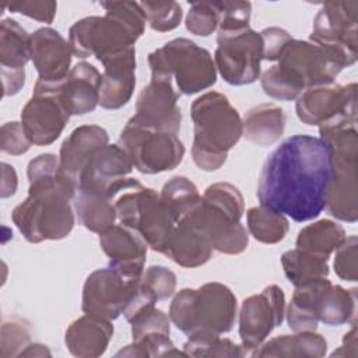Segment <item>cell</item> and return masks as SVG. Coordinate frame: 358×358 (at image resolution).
<instances>
[{
  "label": "cell",
  "instance_id": "obj_19",
  "mask_svg": "<svg viewBox=\"0 0 358 358\" xmlns=\"http://www.w3.org/2000/svg\"><path fill=\"white\" fill-rule=\"evenodd\" d=\"M31 60V35L11 18L0 22V70L3 95L20 92L25 84V66Z\"/></svg>",
  "mask_w": 358,
  "mask_h": 358
},
{
  "label": "cell",
  "instance_id": "obj_32",
  "mask_svg": "<svg viewBox=\"0 0 358 358\" xmlns=\"http://www.w3.org/2000/svg\"><path fill=\"white\" fill-rule=\"evenodd\" d=\"M327 278L316 280L295 287L292 298L287 306L285 316L292 331H315L319 323L317 298Z\"/></svg>",
  "mask_w": 358,
  "mask_h": 358
},
{
  "label": "cell",
  "instance_id": "obj_47",
  "mask_svg": "<svg viewBox=\"0 0 358 358\" xmlns=\"http://www.w3.org/2000/svg\"><path fill=\"white\" fill-rule=\"evenodd\" d=\"M17 186H18V178H17L15 169L11 165L3 162L1 164V189H0V196L3 199L13 196L15 193V190H17Z\"/></svg>",
  "mask_w": 358,
  "mask_h": 358
},
{
  "label": "cell",
  "instance_id": "obj_2",
  "mask_svg": "<svg viewBox=\"0 0 358 358\" xmlns=\"http://www.w3.org/2000/svg\"><path fill=\"white\" fill-rule=\"evenodd\" d=\"M28 196L14 207L11 220L31 243L59 241L70 235L76 224L71 201L77 185L59 169V157L46 152L27 166Z\"/></svg>",
  "mask_w": 358,
  "mask_h": 358
},
{
  "label": "cell",
  "instance_id": "obj_4",
  "mask_svg": "<svg viewBox=\"0 0 358 358\" xmlns=\"http://www.w3.org/2000/svg\"><path fill=\"white\" fill-rule=\"evenodd\" d=\"M343 63L329 50L310 41L291 39L278 63L260 76L266 95L280 101H294L305 90L334 83Z\"/></svg>",
  "mask_w": 358,
  "mask_h": 358
},
{
  "label": "cell",
  "instance_id": "obj_31",
  "mask_svg": "<svg viewBox=\"0 0 358 358\" xmlns=\"http://www.w3.org/2000/svg\"><path fill=\"white\" fill-rule=\"evenodd\" d=\"M357 288L345 289L329 280L319 292L317 317L326 326L355 324Z\"/></svg>",
  "mask_w": 358,
  "mask_h": 358
},
{
  "label": "cell",
  "instance_id": "obj_49",
  "mask_svg": "<svg viewBox=\"0 0 358 358\" xmlns=\"http://www.w3.org/2000/svg\"><path fill=\"white\" fill-rule=\"evenodd\" d=\"M50 351L48 350L46 345L39 344V343H34L29 344L21 354L20 357H50Z\"/></svg>",
  "mask_w": 358,
  "mask_h": 358
},
{
  "label": "cell",
  "instance_id": "obj_25",
  "mask_svg": "<svg viewBox=\"0 0 358 358\" xmlns=\"http://www.w3.org/2000/svg\"><path fill=\"white\" fill-rule=\"evenodd\" d=\"M213 250L204 231L190 215H186L176 224L164 255L182 267L194 268L206 264L211 259Z\"/></svg>",
  "mask_w": 358,
  "mask_h": 358
},
{
  "label": "cell",
  "instance_id": "obj_37",
  "mask_svg": "<svg viewBox=\"0 0 358 358\" xmlns=\"http://www.w3.org/2000/svg\"><path fill=\"white\" fill-rule=\"evenodd\" d=\"M187 357H245L242 345L220 336L189 337L183 344Z\"/></svg>",
  "mask_w": 358,
  "mask_h": 358
},
{
  "label": "cell",
  "instance_id": "obj_3",
  "mask_svg": "<svg viewBox=\"0 0 358 358\" xmlns=\"http://www.w3.org/2000/svg\"><path fill=\"white\" fill-rule=\"evenodd\" d=\"M105 15H91L74 22L69 31L73 53L80 59L108 56L133 48L145 29V13L137 1H102Z\"/></svg>",
  "mask_w": 358,
  "mask_h": 358
},
{
  "label": "cell",
  "instance_id": "obj_24",
  "mask_svg": "<svg viewBox=\"0 0 358 358\" xmlns=\"http://www.w3.org/2000/svg\"><path fill=\"white\" fill-rule=\"evenodd\" d=\"M52 85L70 116L91 113L99 105L101 73L91 63H77L63 81Z\"/></svg>",
  "mask_w": 358,
  "mask_h": 358
},
{
  "label": "cell",
  "instance_id": "obj_35",
  "mask_svg": "<svg viewBox=\"0 0 358 358\" xmlns=\"http://www.w3.org/2000/svg\"><path fill=\"white\" fill-rule=\"evenodd\" d=\"M246 227L256 241L274 245L285 238L289 229V222L285 215L259 206L250 207L246 211Z\"/></svg>",
  "mask_w": 358,
  "mask_h": 358
},
{
  "label": "cell",
  "instance_id": "obj_29",
  "mask_svg": "<svg viewBox=\"0 0 358 358\" xmlns=\"http://www.w3.org/2000/svg\"><path fill=\"white\" fill-rule=\"evenodd\" d=\"M74 210L80 224L95 234L106 231L117 221L109 187L106 190L78 189L74 199Z\"/></svg>",
  "mask_w": 358,
  "mask_h": 358
},
{
  "label": "cell",
  "instance_id": "obj_15",
  "mask_svg": "<svg viewBox=\"0 0 358 358\" xmlns=\"http://www.w3.org/2000/svg\"><path fill=\"white\" fill-rule=\"evenodd\" d=\"M70 115L55 85L36 81L32 96L21 110V123L34 145H49L64 130Z\"/></svg>",
  "mask_w": 358,
  "mask_h": 358
},
{
  "label": "cell",
  "instance_id": "obj_13",
  "mask_svg": "<svg viewBox=\"0 0 358 358\" xmlns=\"http://www.w3.org/2000/svg\"><path fill=\"white\" fill-rule=\"evenodd\" d=\"M284 316L285 295L278 285H267L242 302L238 331L246 355H252L266 341L268 334L282 323Z\"/></svg>",
  "mask_w": 358,
  "mask_h": 358
},
{
  "label": "cell",
  "instance_id": "obj_26",
  "mask_svg": "<svg viewBox=\"0 0 358 358\" xmlns=\"http://www.w3.org/2000/svg\"><path fill=\"white\" fill-rule=\"evenodd\" d=\"M112 337V320L84 315L70 323L64 333V343L74 357L96 358L105 354Z\"/></svg>",
  "mask_w": 358,
  "mask_h": 358
},
{
  "label": "cell",
  "instance_id": "obj_10",
  "mask_svg": "<svg viewBox=\"0 0 358 358\" xmlns=\"http://www.w3.org/2000/svg\"><path fill=\"white\" fill-rule=\"evenodd\" d=\"M310 42L333 53L344 67L358 56V1H326L313 20Z\"/></svg>",
  "mask_w": 358,
  "mask_h": 358
},
{
  "label": "cell",
  "instance_id": "obj_41",
  "mask_svg": "<svg viewBox=\"0 0 358 358\" xmlns=\"http://www.w3.org/2000/svg\"><path fill=\"white\" fill-rule=\"evenodd\" d=\"M141 285L157 299H168L176 289V274L165 266H150L141 275Z\"/></svg>",
  "mask_w": 358,
  "mask_h": 358
},
{
  "label": "cell",
  "instance_id": "obj_21",
  "mask_svg": "<svg viewBox=\"0 0 358 358\" xmlns=\"http://www.w3.org/2000/svg\"><path fill=\"white\" fill-rule=\"evenodd\" d=\"M73 49L56 29L42 27L31 34V60L38 71V80L45 84L63 81L70 69Z\"/></svg>",
  "mask_w": 358,
  "mask_h": 358
},
{
  "label": "cell",
  "instance_id": "obj_43",
  "mask_svg": "<svg viewBox=\"0 0 358 358\" xmlns=\"http://www.w3.org/2000/svg\"><path fill=\"white\" fill-rule=\"evenodd\" d=\"M357 248L358 239L355 235L347 236L344 242L334 250V273L344 281H357L358 266H357Z\"/></svg>",
  "mask_w": 358,
  "mask_h": 358
},
{
  "label": "cell",
  "instance_id": "obj_20",
  "mask_svg": "<svg viewBox=\"0 0 358 358\" xmlns=\"http://www.w3.org/2000/svg\"><path fill=\"white\" fill-rule=\"evenodd\" d=\"M99 245L109 259V267L127 278L143 275L148 245L134 228L115 224L99 234Z\"/></svg>",
  "mask_w": 358,
  "mask_h": 358
},
{
  "label": "cell",
  "instance_id": "obj_38",
  "mask_svg": "<svg viewBox=\"0 0 358 358\" xmlns=\"http://www.w3.org/2000/svg\"><path fill=\"white\" fill-rule=\"evenodd\" d=\"M31 344V326L20 317L4 320L0 330V357H20Z\"/></svg>",
  "mask_w": 358,
  "mask_h": 358
},
{
  "label": "cell",
  "instance_id": "obj_36",
  "mask_svg": "<svg viewBox=\"0 0 358 358\" xmlns=\"http://www.w3.org/2000/svg\"><path fill=\"white\" fill-rule=\"evenodd\" d=\"M159 194L173 214L176 222L192 213L201 200L197 186L186 176H173L169 179Z\"/></svg>",
  "mask_w": 358,
  "mask_h": 358
},
{
  "label": "cell",
  "instance_id": "obj_17",
  "mask_svg": "<svg viewBox=\"0 0 358 358\" xmlns=\"http://www.w3.org/2000/svg\"><path fill=\"white\" fill-rule=\"evenodd\" d=\"M169 315L158 308H150L131 322V344L116 352V357H171L186 355L175 350L169 337ZM187 357V355H186Z\"/></svg>",
  "mask_w": 358,
  "mask_h": 358
},
{
  "label": "cell",
  "instance_id": "obj_27",
  "mask_svg": "<svg viewBox=\"0 0 358 358\" xmlns=\"http://www.w3.org/2000/svg\"><path fill=\"white\" fill-rule=\"evenodd\" d=\"M131 171L133 164L124 150L119 144H106L81 172L78 189L106 190L113 182L129 176Z\"/></svg>",
  "mask_w": 358,
  "mask_h": 358
},
{
  "label": "cell",
  "instance_id": "obj_9",
  "mask_svg": "<svg viewBox=\"0 0 358 358\" xmlns=\"http://www.w3.org/2000/svg\"><path fill=\"white\" fill-rule=\"evenodd\" d=\"M117 144L130 158L133 168L145 175L172 171L185 155V145L176 134L144 127L130 120L123 127Z\"/></svg>",
  "mask_w": 358,
  "mask_h": 358
},
{
  "label": "cell",
  "instance_id": "obj_23",
  "mask_svg": "<svg viewBox=\"0 0 358 358\" xmlns=\"http://www.w3.org/2000/svg\"><path fill=\"white\" fill-rule=\"evenodd\" d=\"M106 144H109L108 131L98 124H83L76 127L62 143L59 152V169L77 185L78 178L91 158Z\"/></svg>",
  "mask_w": 358,
  "mask_h": 358
},
{
  "label": "cell",
  "instance_id": "obj_5",
  "mask_svg": "<svg viewBox=\"0 0 358 358\" xmlns=\"http://www.w3.org/2000/svg\"><path fill=\"white\" fill-rule=\"evenodd\" d=\"M193 120V162L206 172L220 169L242 137V119L228 96L208 91L196 98L190 106Z\"/></svg>",
  "mask_w": 358,
  "mask_h": 358
},
{
  "label": "cell",
  "instance_id": "obj_34",
  "mask_svg": "<svg viewBox=\"0 0 358 358\" xmlns=\"http://www.w3.org/2000/svg\"><path fill=\"white\" fill-rule=\"evenodd\" d=\"M347 238L344 228L336 221L323 218L303 227L296 236V248L330 257Z\"/></svg>",
  "mask_w": 358,
  "mask_h": 358
},
{
  "label": "cell",
  "instance_id": "obj_22",
  "mask_svg": "<svg viewBox=\"0 0 358 358\" xmlns=\"http://www.w3.org/2000/svg\"><path fill=\"white\" fill-rule=\"evenodd\" d=\"M99 105L103 109L116 110L124 106L136 88V48H129L101 60Z\"/></svg>",
  "mask_w": 358,
  "mask_h": 358
},
{
  "label": "cell",
  "instance_id": "obj_42",
  "mask_svg": "<svg viewBox=\"0 0 358 358\" xmlns=\"http://www.w3.org/2000/svg\"><path fill=\"white\" fill-rule=\"evenodd\" d=\"M220 25L218 31H239L249 28L252 4L249 1H215Z\"/></svg>",
  "mask_w": 358,
  "mask_h": 358
},
{
  "label": "cell",
  "instance_id": "obj_39",
  "mask_svg": "<svg viewBox=\"0 0 358 358\" xmlns=\"http://www.w3.org/2000/svg\"><path fill=\"white\" fill-rule=\"evenodd\" d=\"M148 25L157 32H168L179 27L183 11L176 1H143L140 3Z\"/></svg>",
  "mask_w": 358,
  "mask_h": 358
},
{
  "label": "cell",
  "instance_id": "obj_33",
  "mask_svg": "<svg viewBox=\"0 0 358 358\" xmlns=\"http://www.w3.org/2000/svg\"><path fill=\"white\" fill-rule=\"evenodd\" d=\"M329 257L295 248L281 256V266L294 287L329 277Z\"/></svg>",
  "mask_w": 358,
  "mask_h": 358
},
{
  "label": "cell",
  "instance_id": "obj_12",
  "mask_svg": "<svg viewBox=\"0 0 358 358\" xmlns=\"http://www.w3.org/2000/svg\"><path fill=\"white\" fill-rule=\"evenodd\" d=\"M295 110L308 126L357 124V84L330 83L308 88L296 98Z\"/></svg>",
  "mask_w": 358,
  "mask_h": 358
},
{
  "label": "cell",
  "instance_id": "obj_30",
  "mask_svg": "<svg viewBox=\"0 0 358 358\" xmlns=\"http://www.w3.org/2000/svg\"><path fill=\"white\" fill-rule=\"evenodd\" d=\"M327 351L326 338L316 331H295L264 341L256 348L253 357H324Z\"/></svg>",
  "mask_w": 358,
  "mask_h": 358
},
{
  "label": "cell",
  "instance_id": "obj_48",
  "mask_svg": "<svg viewBox=\"0 0 358 358\" xmlns=\"http://www.w3.org/2000/svg\"><path fill=\"white\" fill-rule=\"evenodd\" d=\"M331 357H357V327L352 324V329L344 334L343 344L331 352Z\"/></svg>",
  "mask_w": 358,
  "mask_h": 358
},
{
  "label": "cell",
  "instance_id": "obj_28",
  "mask_svg": "<svg viewBox=\"0 0 358 358\" xmlns=\"http://www.w3.org/2000/svg\"><path fill=\"white\" fill-rule=\"evenodd\" d=\"M242 129V136L248 141L259 147H270L284 134L285 113L275 103H260L246 112Z\"/></svg>",
  "mask_w": 358,
  "mask_h": 358
},
{
  "label": "cell",
  "instance_id": "obj_45",
  "mask_svg": "<svg viewBox=\"0 0 358 358\" xmlns=\"http://www.w3.org/2000/svg\"><path fill=\"white\" fill-rule=\"evenodd\" d=\"M11 13H18L36 21L52 24L56 15V1H13L7 4Z\"/></svg>",
  "mask_w": 358,
  "mask_h": 358
},
{
  "label": "cell",
  "instance_id": "obj_40",
  "mask_svg": "<svg viewBox=\"0 0 358 358\" xmlns=\"http://www.w3.org/2000/svg\"><path fill=\"white\" fill-rule=\"evenodd\" d=\"M186 29L197 36H208L220 25V14L215 1L192 3L186 15Z\"/></svg>",
  "mask_w": 358,
  "mask_h": 358
},
{
  "label": "cell",
  "instance_id": "obj_44",
  "mask_svg": "<svg viewBox=\"0 0 358 358\" xmlns=\"http://www.w3.org/2000/svg\"><path fill=\"white\" fill-rule=\"evenodd\" d=\"M32 145L21 122H7L0 129V150L10 155L25 154Z\"/></svg>",
  "mask_w": 358,
  "mask_h": 358
},
{
  "label": "cell",
  "instance_id": "obj_16",
  "mask_svg": "<svg viewBox=\"0 0 358 358\" xmlns=\"http://www.w3.org/2000/svg\"><path fill=\"white\" fill-rule=\"evenodd\" d=\"M178 99L179 92L173 88L172 80L151 76L150 83L140 91L136 113L129 120L144 127L178 134L182 123Z\"/></svg>",
  "mask_w": 358,
  "mask_h": 358
},
{
  "label": "cell",
  "instance_id": "obj_14",
  "mask_svg": "<svg viewBox=\"0 0 358 358\" xmlns=\"http://www.w3.org/2000/svg\"><path fill=\"white\" fill-rule=\"evenodd\" d=\"M140 278H127L109 266L92 271L83 285V312L105 320L119 317L131 299Z\"/></svg>",
  "mask_w": 358,
  "mask_h": 358
},
{
  "label": "cell",
  "instance_id": "obj_8",
  "mask_svg": "<svg viewBox=\"0 0 358 358\" xmlns=\"http://www.w3.org/2000/svg\"><path fill=\"white\" fill-rule=\"evenodd\" d=\"M151 76L175 80L179 94L193 95L213 87L217 69L211 53L186 38H176L148 55Z\"/></svg>",
  "mask_w": 358,
  "mask_h": 358
},
{
  "label": "cell",
  "instance_id": "obj_18",
  "mask_svg": "<svg viewBox=\"0 0 358 358\" xmlns=\"http://www.w3.org/2000/svg\"><path fill=\"white\" fill-rule=\"evenodd\" d=\"M187 215L204 231L214 250L225 255H239L246 250L249 234L241 224V218L203 200V197Z\"/></svg>",
  "mask_w": 358,
  "mask_h": 358
},
{
  "label": "cell",
  "instance_id": "obj_46",
  "mask_svg": "<svg viewBox=\"0 0 358 358\" xmlns=\"http://www.w3.org/2000/svg\"><path fill=\"white\" fill-rule=\"evenodd\" d=\"M263 41V60H278L287 43L292 39L291 34L280 27H268L260 32Z\"/></svg>",
  "mask_w": 358,
  "mask_h": 358
},
{
  "label": "cell",
  "instance_id": "obj_6",
  "mask_svg": "<svg viewBox=\"0 0 358 358\" xmlns=\"http://www.w3.org/2000/svg\"><path fill=\"white\" fill-rule=\"evenodd\" d=\"M238 302L229 287L206 282L199 288H183L169 305L171 322L187 337L221 336L232 330Z\"/></svg>",
  "mask_w": 358,
  "mask_h": 358
},
{
  "label": "cell",
  "instance_id": "obj_7",
  "mask_svg": "<svg viewBox=\"0 0 358 358\" xmlns=\"http://www.w3.org/2000/svg\"><path fill=\"white\" fill-rule=\"evenodd\" d=\"M319 134L330 148L333 178L326 208L344 222L358 218V131L357 124L319 126Z\"/></svg>",
  "mask_w": 358,
  "mask_h": 358
},
{
  "label": "cell",
  "instance_id": "obj_11",
  "mask_svg": "<svg viewBox=\"0 0 358 358\" xmlns=\"http://www.w3.org/2000/svg\"><path fill=\"white\" fill-rule=\"evenodd\" d=\"M217 73L231 85H248L260 78L263 41L250 27L239 31H218L214 52Z\"/></svg>",
  "mask_w": 358,
  "mask_h": 358
},
{
  "label": "cell",
  "instance_id": "obj_1",
  "mask_svg": "<svg viewBox=\"0 0 358 358\" xmlns=\"http://www.w3.org/2000/svg\"><path fill=\"white\" fill-rule=\"evenodd\" d=\"M331 178L329 145L319 137L295 134L264 161L257 199L260 206L295 222L310 221L326 208Z\"/></svg>",
  "mask_w": 358,
  "mask_h": 358
}]
</instances>
